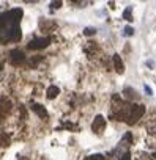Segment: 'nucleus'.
I'll return each instance as SVG.
<instances>
[{
  "instance_id": "1",
  "label": "nucleus",
  "mask_w": 156,
  "mask_h": 160,
  "mask_svg": "<svg viewBox=\"0 0 156 160\" xmlns=\"http://www.w3.org/2000/svg\"><path fill=\"white\" fill-rule=\"evenodd\" d=\"M22 17V10H10L0 14V43H11L21 39L19 21Z\"/></svg>"
},
{
  "instance_id": "2",
  "label": "nucleus",
  "mask_w": 156,
  "mask_h": 160,
  "mask_svg": "<svg viewBox=\"0 0 156 160\" xmlns=\"http://www.w3.org/2000/svg\"><path fill=\"white\" fill-rule=\"evenodd\" d=\"M144 113H145V107H144V105H131L129 116H128L126 122H128V124H136L137 119H140Z\"/></svg>"
},
{
  "instance_id": "3",
  "label": "nucleus",
  "mask_w": 156,
  "mask_h": 160,
  "mask_svg": "<svg viewBox=\"0 0 156 160\" xmlns=\"http://www.w3.org/2000/svg\"><path fill=\"white\" fill-rule=\"evenodd\" d=\"M50 44V38H35V39H32L29 46L27 47L32 49V50H36V49H44V47H47V46Z\"/></svg>"
},
{
  "instance_id": "4",
  "label": "nucleus",
  "mask_w": 156,
  "mask_h": 160,
  "mask_svg": "<svg viewBox=\"0 0 156 160\" xmlns=\"http://www.w3.org/2000/svg\"><path fill=\"white\" fill-rule=\"evenodd\" d=\"M11 110V102L5 97L0 99V122H3V119L6 118V115Z\"/></svg>"
},
{
  "instance_id": "5",
  "label": "nucleus",
  "mask_w": 156,
  "mask_h": 160,
  "mask_svg": "<svg viewBox=\"0 0 156 160\" xmlns=\"http://www.w3.org/2000/svg\"><path fill=\"white\" fill-rule=\"evenodd\" d=\"M10 61H11V65H14V66L22 65V63L25 61V53L21 52V50H13L10 53Z\"/></svg>"
},
{
  "instance_id": "6",
  "label": "nucleus",
  "mask_w": 156,
  "mask_h": 160,
  "mask_svg": "<svg viewBox=\"0 0 156 160\" xmlns=\"http://www.w3.org/2000/svg\"><path fill=\"white\" fill-rule=\"evenodd\" d=\"M104 127H106V119H104L101 115H98L95 118L93 124H91V130H93L95 134H101V132L104 130Z\"/></svg>"
},
{
  "instance_id": "7",
  "label": "nucleus",
  "mask_w": 156,
  "mask_h": 160,
  "mask_svg": "<svg viewBox=\"0 0 156 160\" xmlns=\"http://www.w3.org/2000/svg\"><path fill=\"white\" fill-rule=\"evenodd\" d=\"M32 108H33V112L41 118V119H47V118H49L47 110H46V108H44L41 104H33V105H32Z\"/></svg>"
},
{
  "instance_id": "8",
  "label": "nucleus",
  "mask_w": 156,
  "mask_h": 160,
  "mask_svg": "<svg viewBox=\"0 0 156 160\" xmlns=\"http://www.w3.org/2000/svg\"><path fill=\"white\" fill-rule=\"evenodd\" d=\"M112 60H114V66H115V71L118 72V74H123V72H125V65H123L120 55H118V53H115V55L112 57Z\"/></svg>"
},
{
  "instance_id": "9",
  "label": "nucleus",
  "mask_w": 156,
  "mask_h": 160,
  "mask_svg": "<svg viewBox=\"0 0 156 160\" xmlns=\"http://www.w3.org/2000/svg\"><path fill=\"white\" fill-rule=\"evenodd\" d=\"M58 94H60V90L57 86H49L47 88V99H55Z\"/></svg>"
},
{
  "instance_id": "10",
  "label": "nucleus",
  "mask_w": 156,
  "mask_h": 160,
  "mask_svg": "<svg viewBox=\"0 0 156 160\" xmlns=\"http://www.w3.org/2000/svg\"><path fill=\"white\" fill-rule=\"evenodd\" d=\"M123 93H125V96L128 99H137V93L132 88H129V86H126V88L123 90Z\"/></svg>"
},
{
  "instance_id": "11",
  "label": "nucleus",
  "mask_w": 156,
  "mask_h": 160,
  "mask_svg": "<svg viewBox=\"0 0 156 160\" xmlns=\"http://www.w3.org/2000/svg\"><path fill=\"white\" fill-rule=\"evenodd\" d=\"M131 11H132V8H131V6H128L126 10H125V13H123V17H125L126 21H132V14H131Z\"/></svg>"
},
{
  "instance_id": "12",
  "label": "nucleus",
  "mask_w": 156,
  "mask_h": 160,
  "mask_svg": "<svg viewBox=\"0 0 156 160\" xmlns=\"http://www.w3.org/2000/svg\"><path fill=\"white\" fill-rule=\"evenodd\" d=\"M41 60H43V57H40V55H38V57H35V58H32V60H29V65H30L32 68H33V66L36 65V63H40Z\"/></svg>"
},
{
  "instance_id": "13",
  "label": "nucleus",
  "mask_w": 156,
  "mask_h": 160,
  "mask_svg": "<svg viewBox=\"0 0 156 160\" xmlns=\"http://www.w3.org/2000/svg\"><path fill=\"white\" fill-rule=\"evenodd\" d=\"M95 33H96V28H93V27H87V28L84 30V35H87V36H91Z\"/></svg>"
},
{
  "instance_id": "14",
  "label": "nucleus",
  "mask_w": 156,
  "mask_h": 160,
  "mask_svg": "<svg viewBox=\"0 0 156 160\" xmlns=\"http://www.w3.org/2000/svg\"><path fill=\"white\" fill-rule=\"evenodd\" d=\"M132 33H134V30H132V27H126V28H125V36H131Z\"/></svg>"
},
{
  "instance_id": "15",
  "label": "nucleus",
  "mask_w": 156,
  "mask_h": 160,
  "mask_svg": "<svg viewBox=\"0 0 156 160\" xmlns=\"http://www.w3.org/2000/svg\"><path fill=\"white\" fill-rule=\"evenodd\" d=\"M120 160H131V154H129V152H125V154L120 157Z\"/></svg>"
},
{
  "instance_id": "16",
  "label": "nucleus",
  "mask_w": 156,
  "mask_h": 160,
  "mask_svg": "<svg viewBox=\"0 0 156 160\" xmlns=\"http://www.w3.org/2000/svg\"><path fill=\"white\" fill-rule=\"evenodd\" d=\"M144 90H145V93L148 94V96H151V94H153V91H151V88H150L148 85H145V86H144Z\"/></svg>"
},
{
  "instance_id": "17",
  "label": "nucleus",
  "mask_w": 156,
  "mask_h": 160,
  "mask_svg": "<svg viewBox=\"0 0 156 160\" xmlns=\"http://www.w3.org/2000/svg\"><path fill=\"white\" fill-rule=\"evenodd\" d=\"M88 160H104V157L103 155H91Z\"/></svg>"
},
{
  "instance_id": "18",
  "label": "nucleus",
  "mask_w": 156,
  "mask_h": 160,
  "mask_svg": "<svg viewBox=\"0 0 156 160\" xmlns=\"http://www.w3.org/2000/svg\"><path fill=\"white\" fill-rule=\"evenodd\" d=\"M50 6H52V8H60L62 2H52V3H50Z\"/></svg>"
},
{
  "instance_id": "19",
  "label": "nucleus",
  "mask_w": 156,
  "mask_h": 160,
  "mask_svg": "<svg viewBox=\"0 0 156 160\" xmlns=\"http://www.w3.org/2000/svg\"><path fill=\"white\" fill-rule=\"evenodd\" d=\"M21 118H22V119H24V118H27V112L24 110V107H22V105H21Z\"/></svg>"
},
{
  "instance_id": "20",
  "label": "nucleus",
  "mask_w": 156,
  "mask_h": 160,
  "mask_svg": "<svg viewBox=\"0 0 156 160\" xmlns=\"http://www.w3.org/2000/svg\"><path fill=\"white\" fill-rule=\"evenodd\" d=\"M2 69H3V63L0 61V71H2Z\"/></svg>"
},
{
  "instance_id": "21",
  "label": "nucleus",
  "mask_w": 156,
  "mask_h": 160,
  "mask_svg": "<svg viewBox=\"0 0 156 160\" xmlns=\"http://www.w3.org/2000/svg\"><path fill=\"white\" fill-rule=\"evenodd\" d=\"M19 160H29V159H25V157H22V159H19Z\"/></svg>"
},
{
  "instance_id": "22",
  "label": "nucleus",
  "mask_w": 156,
  "mask_h": 160,
  "mask_svg": "<svg viewBox=\"0 0 156 160\" xmlns=\"http://www.w3.org/2000/svg\"><path fill=\"white\" fill-rule=\"evenodd\" d=\"M0 144H2V137H0Z\"/></svg>"
}]
</instances>
